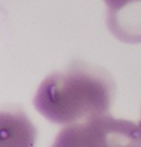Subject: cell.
I'll return each mask as SVG.
<instances>
[{
	"label": "cell",
	"mask_w": 141,
	"mask_h": 147,
	"mask_svg": "<svg viewBox=\"0 0 141 147\" xmlns=\"http://www.w3.org/2000/svg\"><path fill=\"white\" fill-rule=\"evenodd\" d=\"M113 92L114 83L105 71L74 63L40 83L34 106L55 124H77L108 115Z\"/></svg>",
	"instance_id": "1"
},
{
	"label": "cell",
	"mask_w": 141,
	"mask_h": 147,
	"mask_svg": "<svg viewBox=\"0 0 141 147\" xmlns=\"http://www.w3.org/2000/svg\"><path fill=\"white\" fill-rule=\"evenodd\" d=\"M108 136L117 144L130 143L141 146V130L138 124L125 120H114L109 115L98 116L69 127L61 132L57 146H112Z\"/></svg>",
	"instance_id": "2"
},
{
	"label": "cell",
	"mask_w": 141,
	"mask_h": 147,
	"mask_svg": "<svg viewBox=\"0 0 141 147\" xmlns=\"http://www.w3.org/2000/svg\"><path fill=\"white\" fill-rule=\"evenodd\" d=\"M108 5V27L125 43H141V0H104Z\"/></svg>",
	"instance_id": "3"
},
{
	"label": "cell",
	"mask_w": 141,
	"mask_h": 147,
	"mask_svg": "<svg viewBox=\"0 0 141 147\" xmlns=\"http://www.w3.org/2000/svg\"><path fill=\"white\" fill-rule=\"evenodd\" d=\"M138 126H140V130H141V120H140V124H138Z\"/></svg>",
	"instance_id": "4"
}]
</instances>
